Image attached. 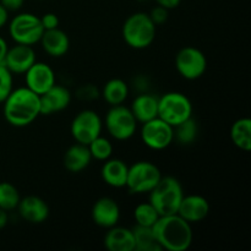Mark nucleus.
I'll return each mask as SVG.
<instances>
[{
  "label": "nucleus",
  "mask_w": 251,
  "mask_h": 251,
  "mask_svg": "<svg viewBox=\"0 0 251 251\" xmlns=\"http://www.w3.org/2000/svg\"><path fill=\"white\" fill-rule=\"evenodd\" d=\"M21 196L14 184L9 181L0 183V208L5 211L16 210Z\"/></svg>",
  "instance_id": "obj_27"
},
{
  "label": "nucleus",
  "mask_w": 251,
  "mask_h": 251,
  "mask_svg": "<svg viewBox=\"0 0 251 251\" xmlns=\"http://www.w3.org/2000/svg\"><path fill=\"white\" fill-rule=\"evenodd\" d=\"M7 21H9V11L0 4V28H2Z\"/></svg>",
  "instance_id": "obj_37"
},
{
  "label": "nucleus",
  "mask_w": 251,
  "mask_h": 251,
  "mask_svg": "<svg viewBox=\"0 0 251 251\" xmlns=\"http://www.w3.org/2000/svg\"><path fill=\"white\" fill-rule=\"evenodd\" d=\"M161 217L156 208L150 202H142L134 210V218L137 226L142 227H153L154 223Z\"/></svg>",
  "instance_id": "obj_28"
},
{
  "label": "nucleus",
  "mask_w": 251,
  "mask_h": 251,
  "mask_svg": "<svg viewBox=\"0 0 251 251\" xmlns=\"http://www.w3.org/2000/svg\"><path fill=\"white\" fill-rule=\"evenodd\" d=\"M174 141L180 145H191L195 142L199 134V126L193 117L173 127Z\"/></svg>",
  "instance_id": "obj_26"
},
{
  "label": "nucleus",
  "mask_w": 251,
  "mask_h": 251,
  "mask_svg": "<svg viewBox=\"0 0 251 251\" xmlns=\"http://www.w3.org/2000/svg\"><path fill=\"white\" fill-rule=\"evenodd\" d=\"M25 82L27 88L41 96L56 83L55 73L48 64L43 61H36L25 73Z\"/></svg>",
  "instance_id": "obj_12"
},
{
  "label": "nucleus",
  "mask_w": 251,
  "mask_h": 251,
  "mask_svg": "<svg viewBox=\"0 0 251 251\" xmlns=\"http://www.w3.org/2000/svg\"><path fill=\"white\" fill-rule=\"evenodd\" d=\"M17 211L22 220L32 225H41L46 222L50 213L48 203L42 198L34 195L21 199L17 205Z\"/></svg>",
  "instance_id": "obj_16"
},
{
  "label": "nucleus",
  "mask_w": 251,
  "mask_h": 251,
  "mask_svg": "<svg viewBox=\"0 0 251 251\" xmlns=\"http://www.w3.org/2000/svg\"><path fill=\"white\" fill-rule=\"evenodd\" d=\"M9 223V211L0 208V229H4Z\"/></svg>",
  "instance_id": "obj_38"
},
{
  "label": "nucleus",
  "mask_w": 251,
  "mask_h": 251,
  "mask_svg": "<svg viewBox=\"0 0 251 251\" xmlns=\"http://www.w3.org/2000/svg\"><path fill=\"white\" fill-rule=\"evenodd\" d=\"M141 140L145 146L149 149L153 151H163L173 144V126H171L161 118H154L142 124Z\"/></svg>",
  "instance_id": "obj_11"
},
{
  "label": "nucleus",
  "mask_w": 251,
  "mask_h": 251,
  "mask_svg": "<svg viewBox=\"0 0 251 251\" xmlns=\"http://www.w3.org/2000/svg\"><path fill=\"white\" fill-rule=\"evenodd\" d=\"M88 150H90V153L92 156V159H97V161H107L108 158H110L113 154V144L107 139V137H103L102 135H100L98 137H96L93 141H91L87 145Z\"/></svg>",
  "instance_id": "obj_29"
},
{
  "label": "nucleus",
  "mask_w": 251,
  "mask_h": 251,
  "mask_svg": "<svg viewBox=\"0 0 251 251\" xmlns=\"http://www.w3.org/2000/svg\"><path fill=\"white\" fill-rule=\"evenodd\" d=\"M7 49H9V44H7V42L5 41L2 37H0V65H1V64H4L5 56H6V53H7Z\"/></svg>",
  "instance_id": "obj_36"
},
{
  "label": "nucleus",
  "mask_w": 251,
  "mask_h": 251,
  "mask_svg": "<svg viewBox=\"0 0 251 251\" xmlns=\"http://www.w3.org/2000/svg\"><path fill=\"white\" fill-rule=\"evenodd\" d=\"M129 166L119 158H108L100 168L103 181L110 188L122 189L126 185Z\"/></svg>",
  "instance_id": "obj_19"
},
{
  "label": "nucleus",
  "mask_w": 251,
  "mask_h": 251,
  "mask_svg": "<svg viewBox=\"0 0 251 251\" xmlns=\"http://www.w3.org/2000/svg\"><path fill=\"white\" fill-rule=\"evenodd\" d=\"M191 117L193 103L184 93L172 91L158 97V118L168 123L171 126H176Z\"/></svg>",
  "instance_id": "obj_5"
},
{
  "label": "nucleus",
  "mask_w": 251,
  "mask_h": 251,
  "mask_svg": "<svg viewBox=\"0 0 251 251\" xmlns=\"http://www.w3.org/2000/svg\"><path fill=\"white\" fill-rule=\"evenodd\" d=\"M149 201L152 203L159 216L174 215L178 212L184 190L181 183L172 176H162L161 180L149 193Z\"/></svg>",
  "instance_id": "obj_3"
},
{
  "label": "nucleus",
  "mask_w": 251,
  "mask_h": 251,
  "mask_svg": "<svg viewBox=\"0 0 251 251\" xmlns=\"http://www.w3.org/2000/svg\"><path fill=\"white\" fill-rule=\"evenodd\" d=\"M91 218L93 223L100 228H112L119 223L120 207L117 201L108 196L98 199L91 210Z\"/></svg>",
  "instance_id": "obj_13"
},
{
  "label": "nucleus",
  "mask_w": 251,
  "mask_h": 251,
  "mask_svg": "<svg viewBox=\"0 0 251 251\" xmlns=\"http://www.w3.org/2000/svg\"><path fill=\"white\" fill-rule=\"evenodd\" d=\"M230 139L235 147L245 152L251 150V120L240 118L233 123L230 127Z\"/></svg>",
  "instance_id": "obj_24"
},
{
  "label": "nucleus",
  "mask_w": 251,
  "mask_h": 251,
  "mask_svg": "<svg viewBox=\"0 0 251 251\" xmlns=\"http://www.w3.org/2000/svg\"><path fill=\"white\" fill-rule=\"evenodd\" d=\"M162 178V172L154 163L139 161L129 167L125 188L131 194H149Z\"/></svg>",
  "instance_id": "obj_7"
},
{
  "label": "nucleus",
  "mask_w": 251,
  "mask_h": 251,
  "mask_svg": "<svg viewBox=\"0 0 251 251\" xmlns=\"http://www.w3.org/2000/svg\"><path fill=\"white\" fill-rule=\"evenodd\" d=\"M2 104L5 120L15 127L28 126L41 115L39 95L26 86L12 90Z\"/></svg>",
  "instance_id": "obj_1"
},
{
  "label": "nucleus",
  "mask_w": 251,
  "mask_h": 251,
  "mask_svg": "<svg viewBox=\"0 0 251 251\" xmlns=\"http://www.w3.org/2000/svg\"><path fill=\"white\" fill-rule=\"evenodd\" d=\"M105 249L109 251H135V239L132 229L114 226L108 228L103 239Z\"/></svg>",
  "instance_id": "obj_20"
},
{
  "label": "nucleus",
  "mask_w": 251,
  "mask_h": 251,
  "mask_svg": "<svg viewBox=\"0 0 251 251\" xmlns=\"http://www.w3.org/2000/svg\"><path fill=\"white\" fill-rule=\"evenodd\" d=\"M152 229L162 250L186 251L193 244V227L178 213L161 216Z\"/></svg>",
  "instance_id": "obj_2"
},
{
  "label": "nucleus",
  "mask_w": 251,
  "mask_h": 251,
  "mask_svg": "<svg viewBox=\"0 0 251 251\" xmlns=\"http://www.w3.org/2000/svg\"><path fill=\"white\" fill-rule=\"evenodd\" d=\"M135 239V251H161V245L157 242L152 227L135 226L132 228Z\"/></svg>",
  "instance_id": "obj_25"
},
{
  "label": "nucleus",
  "mask_w": 251,
  "mask_h": 251,
  "mask_svg": "<svg viewBox=\"0 0 251 251\" xmlns=\"http://www.w3.org/2000/svg\"><path fill=\"white\" fill-rule=\"evenodd\" d=\"M39 19H41V24L43 26L44 31L59 27V17L54 12H47V14H44Z\"/></svg>",
  "instance_id": "obj_33"
},
{
  "label": "nucleus",
  "mask_w": 251,
  "mask_h": 251,
  "mask_svg": "<svg viewBox=\"0 0 251 251\" xmlns=\"http://www.w3.org/2000/svg\"><path fill=\"white\" fill-rule=\"evenodd\" d=\"M44 28L41 19L31 12L17 14L9 24V34L17 44L34 46L39 43Z\"/></svg>",
  "instance_id": "obj_8"
},
{
  "label": "nucleus",
  "mask_w": 251,
  "mask_h": 251,
  "mask_svg": "<svg viewBox=\"0 0 251 251\" xmlns=\"http://www.w3.org/2000/svg\"><path fill=\"white\" fill-rule=\"evenodd\" d=\"M157 5L159 6H163L166 7L167 10H172V9H176L180 5L181 0H154Z\"/></svg>",
  "instance_id": "obj_35"
},
{
  "label": "nucleus",
  "mask_w": 251,
  "mask_h": 251,
  "mask_svg": "<svg viewBox=\"0 0 251 251\" xmlns=\"http://www.w3.org/2000/svg\"><path fill=\"white\" fill-rule=\"evenodd\" d=\"M168 11L169 10H167L166 7L157 5V6H154L153 9L150 11L149 16L150 19L152 20V22H153L156 26H158V25L166 24L167 20H168Z\"/></svg>",
  "instance_id": "obj_32"
},
{
  "label": "nucleus",
  "mask_w": 251,
  "mask_h": 251,
  "mask_svg": "<svg viewBox=\"0 0 251 251\" xmlns=\"http://www.w3.org/2000/svg\"><path fill=\"white\" fill-rule=\"evenodd\" d=\"M100 96V92L98 91V88L95 87L93 85H91V83H87V85H83L78 88L76 97L81 100H97Z\"/></svg>",
  "instance_id": "obj_31"
},
{
  "label": "nucleus",
  "mask_w": 251,
  "mask_h": 251,
  "mask_svg": "<svg viewBox=\"0 0 251 251\" xmlns=\"http://www.w3.org/2000/svg\"><path fill=\"white\" fill-rule=\"evenodd\" d=\"M139 123L129 107L124 104L112 105L104 118V126L108 134L117 141H126L135 135Z\"/></svg>",
  "instance_id": "obj_6"
},
{
  "label": "nucleus",
  "mask_w": 251,
  "mask_h": 251,
  "mask_svg": "<svg viewBox=\"0 0 251 251\" xmlns=\"http://www.w3.org/2000/svg\"><path fill=\"white\" fill-rule=\"evenodd\" d=\"M176 69L185 80H198L206 73L207 59L205 53L196 47H184L176 55Z\"/></svg>",
  "instance_id": "obj_10"
},
{
  "label": "nucleus",
  "mask_w": 251,
  "mask_h": 251,
  "mask_svg": "<svg viewBox=\"0 0 251 251\" xmlns=\"http://www.w3.org/2000/svg\"><path fill=\"white\" fill-rule=\"evenodd\" d=\"M91 161H92V156H91L88 146L76 142L66 150L63 163L66 171L76 174L85 171L90 166Z\"/></svg>",
  "instance_id": "obj_22"
},
{
  "label": "nucleus",
  "mask_w": 251,
  "mask_h": 251,
  "mask_svg": "<svg viewBox=\"0 0 251 251\" xmlns=\"http://www.w3.org/2000/svg\"><path fill=\"white\" fill-rule=\"evenodd\" d=\"M176 213L186 222L193 225V223L201 222L207 217L210 213V203L202 195L198 194L184 195Z\"/></svg>",
  "instance_id": "obj_17"
},
{
  "label": "nucleus",
  "mask_w": 251,
  "mask_h": 251,
  "mask_svg": "<svg viewBox=\"0 0 251 251\" xmlns=\"http://www.w3.org/2000/svg\"><path fill=\"white\" fill-rule=\"evenodd\" d=\"M103 122L97 112L83 109L75 115L70 125V134L75 142L87 146L102 134Z\"/></svg>",
  "instance_id": "obj_9"
},
{
  "label": "nucleus",
  "mask_w": 251,
  "mask_h": 251,
  "mask_svg": "<svg viewBox=\"0 0 251 251\" xmlns=\"http://www.w3.org/2000/svg\"><path fill=\"white\" fill-rule=\"evenodd\" d=\"M41 115H51L63 112L70 105L71 92L69 88L61 85H54L46 93L39 96Z\"/></svg>",
  "instance_id": "obj_15"
},
{
  "label": "nucleus",
  "mask_w": 251,
  "mask_h": 251,
  "mask_svg": "<svg viewBox=\"0 0 251 251\" xmlns=\"http://www.w3.org/2000/svg\"><path fill=\"white\" fill-rule=\"evenodd\" d=\"M36 61V53H34L32 46L16 43L14 47L7 49L4 65L9 69L12 75H22Z\"/></svg>",
  "instance_id": "obj_14"
},
{
  "label": "nucleus",
  "mask_w": 251,
  "mask_h": 251,
  "mask_svg": "<svg viewBox=\"0 0 251 251\" xmlns=\"http://www.w3.org/2000/svg\"><path fill=\"white\" fill-rule=\"evenodd\" d=\"M129 108L136 122L144 124L158 117V97L151 93L141 92L134 98Z\"/></svg>",
  "instance_id": "obj_21"
},
{
  "label": "nucleus",
  "mask_w": 251,
  "mask_h": 251,
  "mask_svg": "<svg viewBox=\"0 0 251 251\" xmlns=\"http://www.w3.org/2000/svg\"><path fill=\"white\" fill-rule=\"evenodd\" d=\"M12 74L10 73L9 69L1 64L0 65V103L4 102L6 100L7 96L10 95L12 90H14V77Z\"/></svg>",
  "instance_id": "obj_30"
},
{
  "label": "nucleus",
  "mask_w": 251,
  "mask_h": 251,
  "mask_svg": "<svg viewBox=\"0 0 251 251\" xmlns=\"http://www.w3.org/2000/svg\"><path fill=\"white\" fill-rule=\"evenodd\" d=\"M139 1H147V0H139Z\"/></svg>",
  "instance_id": "obj_39"
},
{
  "label": "nucleus",
  "mask_w": 251,
  "mask_h": 251,
  "mask_svg": "<svg viewBox=\"0 0 251 251\" xmlns=\"http://www.w3.org/2000/svg\"><path fill=\"white\" fill-rule=\"evenodd\" d=\"M156 25L146 12H135L124 21L123 39L134 49L149 48L156 38Z\"/></svg>",
  "instance_id": "obj_4"
},
{
  "label": "nucleus",
  "mask_w": 251,
  "mask_h": 251,
  "mask_svg": "<svg viewBox=\"0 0 251 251\" xmlns=\"http://www.w3.org/2000/svg\"><path fill=\"white\" fill-rule=\"evenodd\" d=\"M39 43L43 50L53 58H61L65 55L70 48V38L59 27L53 29H47L43 32Z\"/></svg>",
  "instance_id": "obj_18"
},
{
  "label": "nucleus",
  "mask_w": 251,
  "mask_h": 251,
  "mask_svg": "<svg viewBox=\"0 0 251 251\" xmlns=\"http://www.w3.org/2000/svg\"><path fill=\"white\" fill-rule=\"evenodd\" d=\"M0 4L7 10V11H17L21 9L25 4V0H0Z\"/></svg>",
  "instance_id": "obj_34"
},
{
  "label": "nucleus",
  "mask_w": 251,
  "mask_h": 251,
  "mask_svg": "<svg viewBox=\"0 0 251 251\" xmlns=\"http://www.w3.org/2000/svg\"><path fill=\"white\" fill-rule=\"evenodd\" d=\"M129 92L130 90L127 83L122 78L115 77L110 78L104 83L102 91H100V96L112 107V105L124 104Z\"/></svg>",
  "instance_id": "obj_23"
}]
</instances>
